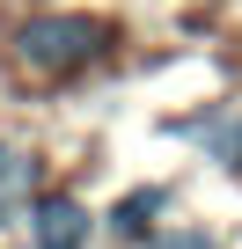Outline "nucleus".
Instances as JSON below:
<instances>
[{
  "label": "nucleus",
  "instance_id": "f257e3e1",
  "mask_svg": "<svg viewBox=\"0 0 242 249\" xmlns=\"http://www.w3.org/2000/svg\"><path fill=\"white\" fill-rule=\"evenodd\" d=\"M95 52H103V22H88V15H37L15 30V59L30 73H74Z\"/></svg>",
  "mask_w": 242,
  "mask_h": 249
},
{
  "label": "nucleus",
  "instance_id": "f03ea898",
  "mask_svg": "<svg viewBox=\"0 0 242 249\" xmlns=\"http://www.w3.org/2000/svg\"><path fill=\"white\" fill-rule=\"evenodd\" d=\"M88 234H95V220H88L81 198H37L30 205V242L37 249H88Z\"/></svg>",
  "mask_w": 242,
  "mask_h": 249
},
{
  "label": "nucleus",
  "instance_id": "7ed1b4c3",
  "mask_svg": "<svg viewBox=\"0 0 242 249\" xmlns=\"http://www.w3.org/2000/svg\"><path fill=\"white\" fill-rule=\"evenodd\" d=\"M30 191H37V161L22 147H0V227L15 213H30Z\"/></svg>",
  "mask_w": 242,
  "mask_h": 249
},
{
  "label": "nucleus",
  "instance_id": "20e7f679",
  "mask_svg": "<svg viewBox=\"0 0 242 249\" xmlns=\"http://www.w3.org/2000/svg\"><path fill=\"white\" fill-rule=\"evenodd\" d=\"M191 140H198L213 161L242 169V110H213V117H198V124H191Z\"/></svg>",
  "mask_w": 242,
  "mask_h": 249
},
{
  "label": "nucleus",
  "instance_id": "39448f33",
  "mask_svg": "<svg viewBox=\"0 0 242 249\" xmlns=\"http://www.w3.org/2000/svg\"><path fill=\"white\" fill-rule=\"evenodd\" d=\"M162 205H169V191H132L125 205L110 213V227H117V234H147V220H154Z\"/></svg>",
  "mask_w": 242,
  "mask_h": 249
},
{
  "label": "nucleus",
  "instance_id": "423d86ee",
  "mask_svg": "<svg viewBox=\"0 0 242 249\" xmlns=\"http://www.w3.org/2000/svg\"><path fill=\"white\" fill-rule=\"evenodd\" d=\"M154 249H220V242L198 234V227H176V234H154Z\"/></svg>",
  "mask_w": 242,
  "mask_h": 249
}]
</instances>
